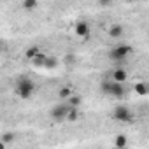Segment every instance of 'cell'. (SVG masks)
<instances>
[{
    "mask_svg": "<svg viewBox=\"0 0 149 149\" xmlns=\"http://www.w3.org/2000/svg\"><path fill=\"white\" fill-rule=\"evenodd\" d=\"M14 93H16L21 100H30V98L37 93V84H35L33 79H30L28 76H21V77L16 79Z\"/></svg>",
    "mask_w": 149,
    "mask_h": 149,
    "instance_id": "cell-1",
    "label": "cell"
},
{
    "mask_svg": "<svg viewBox=\"0 0 149 149\" xmlns=\"http://www.w3.org/2000/svg\"><path fill=\"white\" fill-rule=\"evenodd\" d=\"M100 91L104 95H109V97H114V98H123L126 95L125 83H118V81H112V79H104L100 83Z\"/></svg>",
    "mask_w": 149,
    "mask_h": 149,
    "instance_id": "cell-2",
    "label": "cell"
},
{
    "mask_svg": "<svg viewBox=\"0 0 149 149\" xmlns=\"http://www.w3.org/2000/svg\"><path fill=\"white\" fill-rule=\"evenodd\" d=\"M111 118H112L114 121H118V123H125V125H132V123L135 121V116H133L132 109L126 107V105H116V107L112 109Z\"/></svg>",
    "mask_w": 149,
    "mask_h": 149,
    "instance_id": "cell-3",
    "label": "cell"
},
{
    "mask_svg": "<svg viewBox=\"0 0 149 149\" xmlns=\"http://www.w3.org/2000/svg\"><path fill=\"white\" fill-rule=\"evenodd\" d=\"M133 53V47L130 46V44H118V46H114L111 51H109V60H112V61H125L130 54Z\"/></svg>",
    "mask_w": 149,
    "mask_h": 149,
    "instance_id": "cell-4",
    "label": "cell"
},
{
    "mask_svg": "<svg viewBox=\"0 0 149 149\" xmlns=\"http://www.w3.org/2000/svg\"><path fill=\"white\" fill-rule=\"evenodd\" d=\"M68 109H70V105H68L65 100H61L60 104H56V105L51 107V111H49V118H51L53 121H56V123H61V121H65V116H67Z\"/></svg>",
    "mask_w": 149,
    "mask_h": 149,
    "instance_id": "cell-5",
    "label": "cell"
},
{
    "mask_svg": "<svg viewBox=\"0 0 149 149\" xmlns=\"http://www.w3.org/2000/svg\"><path fill=\"white\" fill-rule=\"evenodd\" d=\"M74 32H76V35L81 37V39H88V37H90V32H91L90 23L84 21V19H79V21L76 23V26H74Z\"/></svg>",
    "mask_w": 149,
    "mask_h": 149,
    "instance_id": "cell-6",
    "label": "cell"
},
{
    "mask_svg": "<svg viewBox=\"0 0 149 149\" xmlns=\"http://www.w3.org/2000/svg\"><path fill=\"white\" fill-rule=\"evenodd\" d=\"M107 35H109L111 39H121V37L125 35V26H123L121 23H112V25L109 26V30H107Z\"/></svg>",
    "mask_w": 149,
    "mask_h": 149,
    "instance_id": "cell-7",
    "label": "cell"
},
{
    "mask_svg": "<svg viewBox=\"0 0 149 149\" xmlns=\"http://www.w3.org/2000/svg\"><path fill=\"white\" fill-rule=\"evenodd\" d=\"M111 79H112V81H118V83H126V79H128V72H126L125 68L118 67V68H114V70H112Z\"/></svg>",
    "mask_w": 149,
    "mask_h": 149,
    "instance_id": "cell-8",
    "label": "cell"
},
{
    "mask_svg": "<svg viewBox=\"0 0 149 149\" xmlns=\"http://www.w3.org/2000/svg\"><path fill=\"white\" fill-rule=\"evenodd\" d=\"M65 102H67L70 107H81V105H83V97H81L79 93H72Z\"/></svg>",
    "mask_w": 149,
    "mask_h": 149,
    "instance_id": "cell-9",
    "label": "cell"
},
{
    "mask_svg": "<svg viewBox=\"0 0 149 149\" xmlns=\"http://www.w3.org/2000/svg\"><path fill=\"white\" fill-rule=\"evenodd\" d=\"M46 56H47L46 53L39 51V53H37V54H35V56H33V58H32L30 61H32V63H33V65H35L37 68H44V61H46Z\"/></svg>",
    "mask_w": 149,
    "mask_h": 149,
    "instance_id": "cell-10",
    "label": "cell"
},
{
    "mask_svg": "<svg viewBox=\"0 0 149 149\" xmlns=\"http://www.w3.org/2000/svg\"><path fill=\"white\" fill-rule=\"evenodd\" d=\"M126 146H128V137H126V135L119 133V135L114 137V147H116V149H125Z\"/></svg>",
    "mask_w": 149,
    "mask_h": 149,
    "instance_id": "cell-11",
    "label": "cell"
},
{
    "mask_svg": "<svg viewBox=\"0 0 149 149\" xmlns=\"http://www.w3.org/2000/svg\"><path fill=\"white\" fill-rule=\"evenodd\" d=\"M77 119H79V107H70L68 112H67V116H65V121H68V123H76Z\"/></svg>",
    "mask_w": 149,
    "mask_h": 149,
    "instance_id": "cell-12",
    "label": "cell"
},
{
    "mask_svg": "<svg viewBox=\"0 0 149 149\" xmlns=\"http://www.w3.org/2000/svg\"><path fill=\"white\" fill-rule=\"evenodd\" d=\"M21 7L25 9V11H35L37 7H39V0H23L21 2Z\"/></svg>",
    "mask_w": 149,
    "mask_h": 149,
    "instance_id": "cell-13",
    "label": "cell"
},
{
    "mask_svg": "<svg viewBox=\"0 0 149 149\" xmlns=\"http://www.w3.org/2000/svg\"><path fill=\"white\" fill-rule=\"evenodd\" d=\"M72 93H74V90H72L70 86H61V88L58 90V98H60V100H67Z\"/></svg>",
    "mask_w": 149,
    "mask_h": 149,
    "instance_id": "cell-14",
    "label": "cell"
},
{
    "mask_svg": "<svg viewBox=\"0 0 149 149\" xmlns=\"http://www.w3.org/2000/svg\"><path fill=\"white\" fill-rule=\"evenodd\" d=\"M133 90H135V93H137V95H140V97H146V95H147V91H149V88H147V84H146V83H137V84L133 86Z\"/></svg>",
    "mask_w": 149,
    "mask_h": 149,
    "instance_id": "cell-15",
    "label": "cell"
},
{
    "mask_svg": "<svg viewBox=\"0 0 149 149\" xmlns=\"http://www.w3.org/2000/svg\"><path fill=\"white\" fill-rule=\"evenodd\" d=\"M58 58L56 56H46V61H44V68H56L58 67Z\"/></svg>",
    "mask_w": 149,
    "mask_h": 149,
    "instance_id": "cell-16",
    "label": "cell"
},
{
    "mask_svg": "<svg viewBox=\"0 0 149 149\" xmlns=\"http://www.w3.org/2000/svg\"><path fill=\"white\" fill-rule=\"evenodd\" d=\"M39 51H40V47H39V46H28V47H26V51H25V58H26V60H32Z\"/></svg>",
    "mask_w": 149,
    "mask_h": 149,
    "instance_id": "cell-17",
    "label": "cell"
},
{
    "mask_svg": "<svg viewBox=\"0 0 149 149\" xmlns=\"http://www.w3.org/2000/svg\"><path fill=\"white\" fill-rule=\"evenodd\" d=\"M14 139H16V135H14L13 132H6V133L2 135V140H4L6 144H13V142H14Z\"/></svg>",
    "mask_w": 149,
    "mask_h": 149,
    "instance_id": "cell-18",
    "label": "cell"
},
{
    "mask_svg": "<svg viewBox=\"0 0 149 149\" xmlns=\"http://www.w3.org/2000/svg\"><path fill=\"white\" fill-rule=\"evenodd\" d=\"M76 54H72V53H68V54H65V65H74L76 63Z\"/></svg>",
    "mask_w": 149,
    "mask_h": 149,
    "instance_id": "cell-19",
    "label": "cell"
},
{
    "mask_svg": "<svg viewBox=\"0 0 149 149\" xmlns=\"http://www.w3.org/2000/svg\"><path fill=\"white\" fill-rule=\"evenodd\" d=\"M97 2H98V6H100V7H111L114 0H97Z\"/></svg>",
    "mask_w": 149,
    "mask_h": 149,
    "instance_id": "cell-20",
    "label": "cell"
},
{
    "mask_svg": "<svg viewBox=\"0 0 149 149\" xmlns=\"http://www.w3.org/2000/svg\"><path fill=\"white\" fill-rule=\"evenodd\" d=\"M6 49V40H2V39H0V53H2Z\"/></svg>",
    "mask_w": 149,
    "mask_h": 149,
    "instance_id": "cell-21",
    "label": "cell"
},
{
    "mask_svg": "<svg viewBox=\"0 0 149 149\" xmlns=\"http://www.w3.org/2000/svg\"><path fill=\"white\" fill-rule=\"evenodd\" d=\"M6 147H7V144L4 140H0V149H6Z\"/></svg>",
    "mask_w": 149,
    "mask_h": 149,
    "instance_id": "cell-22",
    "label": "cell"
},
{
    "mask_svg": "<svg viewBox=\"0 0 149 149\" xmlns=\"http://www.w3.org/2000/svg\"><path fill=\"white\" fill-rule=\"evenodd\" d=\"M128 2H139V0H128Z\"/></svg>",
    "mask_w": 149,
    "mask_h": 149,
    "instance_id": "cell-23",
    "label": "cell"
}]
</instances>
